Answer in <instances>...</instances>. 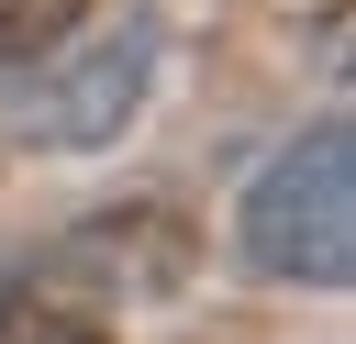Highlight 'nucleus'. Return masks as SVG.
Returning a JSON list of instances; mask_svg holds the SVG:
<instances>
[{"mask_svg": "<svg viewBox=\"0 0 356 344\" xmlns=\"http://www.w3.org/2000/svg\"><path fill=\"white\" fill-rule=\"evenodd\" d=\"M245 266L278 289H345L356 277V133L345 111L300 122L256 189H245Z\"/></svg>", "mask_w": 356, "mask_h": 344, "instance_id": "f257e3e1", "label": "nucleus"}, {"mask_svg": "<svg viewBox=\"0 0 356 344\" xmlns=\"http://www.w3.org/2000/svg\"><path fill=\"white\" fill-rule=\"evenodd\" d=\"M67 67L22 100V144H56V155H78V144H111L134 111H145V89H156V22H111V33H67L56 44Z\"/></svg>", "mask_w": 356, "mask_h": 344, "instance_id": "f03ea898", "label": "nucleus"}, {"mask_svg": "<svg viewBox=\"0 0 356 344\" xmlns=\"http://www.w3.org/2000/svg\"><path fill=\"white\" fill-rule=\"evenodd\" d=\"M189 255H200V233H189V211L178 200H122V211H89L44 266L78 289V300H167V289H189Z\"/></svg>", "mask_w": 356, "mask_h": 344, "instance_id": "7ed1b4c3", "label": "nucleus"}, {"mask_svg": "<svg viewBox=\"0 0 356 344\" xmlns=\"http://www.w3.org/2000/svg\"><path fill=\"white\" fill-rule=\"evenodd\" d=\"M0 344H111V311L78 300L56 266H22L0 277Z\"/></svg>", "mask_w": 356, "mask_h": 344, "instance_id": "20e7f679", "label": "nucleus"}, {"mask_svg": "<svg viewBox=\"0 0 356 344\" xmlns=\"http://www.w3.org/2000/svg\"><path fill=\"white\" fill-rule=\"evenodd\" d=\"M78 22H89V0H0V67H33V55H56Z\"/></svg>", "mask_w": 356, "mask_h": 344, "instance_id": "39448f33", "label": "nucleus"}]
</instances>
